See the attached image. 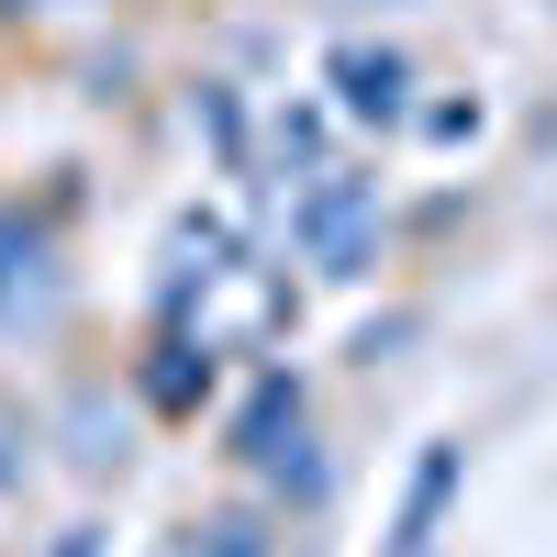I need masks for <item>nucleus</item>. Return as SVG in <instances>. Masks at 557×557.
I'll return each instance as SVG.
<instances>
[{
	"instance_id": "obj_4",
	"label": "nucleus",
	"mask_w": 557,
	"mask_h": 557,
	"mask_svg": "<svg viewBox=\"0 0 557 557\" xmlns=\"http://www.w3.org/2000/svg\"><path fill=\"white\" fill-rule=\"evenodd\" d=\"M401 89H412V67L391 57V45H346V57H335V101L357 123H401Z\"/></svg>"
},
{
	"instance_id": "obj_7",
	"label": "nucleus",
	"mask_w": 557,
	"mask_h": 557,
	"mask_svg": "<svg viewBox=\"0 0 557 557\" xmlns=\"http://www.w3.org/2000/svg\"><path fill=\"white\" fill-rule=\"evenodd\" d=\"M57 557H101V535H89V524H78V535H67V546H57Z\"/></svg>"
},
{
	"instance_id": "obj_3",
	"label": "nucleus",
	"mask_w": 557,
	"mask_h": 557,
	"mask_svg": "<svg viewBox=\"0 0 557 557\" xmlns=\"http://www.w3.org/2000/svg\"><path fill=\"white\" fill-rule=\"evenodd\" d=\"M57 323V246L23 212H0V335H45Z\"/></svg>"
},
{
	"instance_id": "obj_2",
	"label": "nucleus",
	"mask_w": 557,
	"mask_h": 557,
	"mask_svg": "<svg viewBox=\"0 0 557 557\" xmlns=\"http://www.w3.org/2000/svg\"><path fill=\"white\" fill-rule=\"evenodd\" d=\"M235 446L257 457V469H268L278 491H312V480H323V457L301 446V391H290V380H257V401H246Z\"/></svg>"
},
{
	"instance_id": "obj_1",
	"label": "nucleus",
	"mask_w": 557,
	"mask_h": 557,
	"mask_svg": "<svg viewBox=\"0 0 557 557\" xmlns=\"http://www.w3.org/2000/svg\"><path fill=\"white\" fill-rule=\"evenodd\" d=\"M290 235H301L312 268L346 278V268L368 257V235H380V178H357V168H312L301 201H290Z\"/></svg>"
},
{
	"instance_id": "obj_6",
	"label": "nucleus",
	"mask_w": 557,
	"mask_h": 557,
	"mask_svg": "<svg viewBox=\"0 0 557 557\" xmlns=\"http://www.w3.org/2000/svg\"><path fill=\"white\" fill-rule=\"evenodd\" d=\"M201 557H268V524H257V513H223V524H212V546H201Z\"/></svg>"
},
{
	"instance_id": "obj_5",
	"label": "nucleus",
	"mask_w": 557,
	"mask_h": 557,
	"mask_svg": "<svg viewBox=\"0 0 557 557\" xmlns=\"http://www.w3.org/2000/svg\"><path fill=\"white\" fill-rule=\"evenodd\" d=\"M446 502H457V446H424V469L401 491V524H391V557H424L435 524H446Z\"/></svg>"
}]
</instances>
